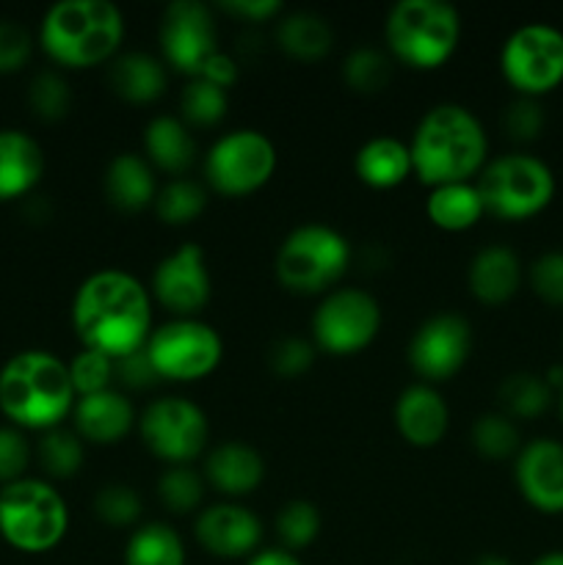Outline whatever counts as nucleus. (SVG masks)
I'll return each instance as SVG.
<instances>
[{"label": "nucleus", "mask_w": 563, "mask_h": 565, "mask_svg": "<svg viewBox=\"0 0 563 565\" xmlns=\"http://www.w3.org/2000/svg\"><path fill=\"white\" fill-rule=\"evenodd\" d=\"M72 326L86 351H97L114 362L141 351L152 334L147 287L125 270L92 274L75 292Z\"/></svg>", "instance_id": "f257e3e1"}, {"label": "nucleus", "mask_w": 563, "mask_h": 565, "mask_svg": "<svg viewBox=\"0 0 563 565\" xmlns=\"http://www.w3.org/2000/svg\"><path fill=\"white\" fill-rule=\"evenodd\" d=\"M486 149L489 143L478 116L456 103L434 105L408 143L414 174L428 188L472 182L486 166Z\"/></svg>", "instance_id": "f03ea898"}, {"label": "nucleus", "mask_w": 563, "mask_h": 565, "mask_svg": "<svg viewBox=\"0 0 563 565\" xmlns=\"http://www.w3.org/2000/svg\"><path fill=\"white\" fill-rule=\"evenodd\" d=\"M77 392L72 386L70 364L47 351L14 353L0 367V412L14 428L53 430L72 414Z\"/></svg>", "instance_id": "7ed1b4c3"}, {"label": "nucleus", "mask_w": 563, "mask_h": 565, "mask_svg": "<svg viewBox=\"0 0 563 565\" xmlns=\"http://www.w3.org/2000/svg\"><path fill=\"white\" fill-rule=\"evenodd\" d=\"M125 36L121 11L110 0H61L44 14L39 42L61 66L86 70L108 61Z\"/></svg>", "instance_id": "20e7f679"}, {"label": "nucleus", "mask_w": 563, "mask_h": 565, "mask_svg": "<svg viewBox=\"0 0 563 565\" xmlns=\"http://www.w3.org/2000/svg\"><path fill=\"white\" fill-rule=\"evenodd\" d=\"M384 36L401 64L436 70L461 42V17L445 0H401L386 14Z\"/></svg>", "instance_id": "39448f33"}, {"label": "nucleus", "mask_w": 563, "mask_h": 565, "mask_svg": "<svg viewBox=\"0 0 563 565\" xmlns=\"http://www.w3.org/2000/svg\"><path fill=\"white\" fill-rule=\"evenodd\" d=\"M70 511L44 480L22 478L0 489V535L25 555H44L64 541Z\"/></svg>", "instance_id": "423d86ee"}, {"label": "nucleus", "mask_w": 563, "mask_h": 565, "mask_svg": "<svg viewBox=\"0 0 563 565\" xmlns=\"http://www.w3.org/2000/svg\"><path fill=\"white\" fill-rule=\"evenodd\" d=\"M348 259L351 248L340 232L323 224H304L279 246L276 279L298 296H318L342 279Z\"/></svg>", "instance_id": "0eeeda50"}, {"label": "nucleus", "mask_w": 563, "mask_h": 565, "mask_svg": "<svg viewBox=\"0 0 563 565\" xmlns=\"http://www.w3.org/2000/svg\"><path fill=\"white\" fill-rule=\"evenodd\" d=\"M478 185L484 210L502 221H524L539 215L555 196L550 166L533 154H502L480 171Z\"/></svg>", "instance_id": "6e6552de"}, {"label": "nucleus", "mask_w": 563, "mask_h": 565, "mask_svg": "<svg viewBox=\"0 0 563 565\" xmlns=\"http://www.w3.org/2000/svg\"><path fill=\"white\" fill-rule=\"evenodd\" d=\"M147 353L160 381H202L221 364L224 345L213 326L196 318H174L149 334Z\"/></svg>", "instance_id": "1a4fd4ad"}, {"label": "nucleus", "mask_w": 563, "mask_h": 565, "mask_svg": "<svg viewBox=\"0 0 563 565\" xmlns=\"http://www.w3.org/2000/svg\"><path fill=\"white\" fill-rule=\"evenodd\" d=\"M506 81L522 97H541L563 83V33L544 22L517 28L500 53Z\"/></svg>", "instance_id": "9d476101"}, {"label": "nucleus", "mask_w": 563, "mask_h": 565, "mask_svg": "<svg viewBox=\"0 0 563 565\" xmlns=\"http://www.w3.org/2000/svg\"><path fill=\"white\" fill-rule=\"evenodd\" d=\"M276 171V147L265 132L235 130L221 136L204 160L208 182L224 196H248Z\"/></svg>", "instance_id": "9b49d317"}, {"label": "nucleus", "mask_w": 563, "mask_h": 565, "mask_svg": "<svg viewBox=\"0 0 563 565\" xmlns=\"http://www.w3.org/2000/svg\"><path fill=\"white\" fill-rule=\"evenodd\" d=\"M381 329V309L370 292L340 287L320 301L312 318L315 348L331 356L364 351Z\"/></svg>", "instance_id": "f8f14e48"}, {"label": "nucleus", "mask_w": 563, "mask_h": 565, "mask_svg": "<svg viewBox=\"0 0 563 565\" xmlns=\"http://www.w3.org/2000/svg\"><path fill=\"white\" fill-rule=\"evenodd\" d=\"M144 445L171 467H185L208 445V417L185 397H158L138 417Z\"/></svg>", "instance_id": "ddd939ff"}, {"label": "nucleus", "mask_w": 563, "mask_h": 565, "mask_svg": "<svg viewBox=\"0 0 563 565\" xmlns=\"http://www.w3.org/2000/svg\"><path fill=\"white\" fill-rule=\"evenodd\" d=\"M160 47L177 72L196 77L219 53V33L210 6L202 0H174L166 6L160 20Z\"/></svg>", "instance_id": "4468645a"}, {"label": "nucleus", "mask_w": 563, "mask_h": 565, "mask_svg": "<svg viewBox=\"0 0 563 565\" xmlns=\"http://www.w3.org/2000/svg\"><path fill=\"white\" fill-rule=\"evenodd\" d=\"M472 351V329L458 315L425 320L408 342V364L423 381H447L464 367Z\"/></svg>", "instance_id": "2eb2a0df"}, {"label": "nucleus", "mask_w": 563, "mask_h": 565, "mask_svg": "<svg viewBox=\"0 0 563 565\" xmlns=\"http://www.w3.org/2000/svg\"><path fill=\"white\" fill-rule=\"evenodd\" d=\"M152 292L160 307L177 318H193L210 301V270L202 246L185 243L158 263L152 274Z\"/></svg>", "instance_id": "dca6fc26"}, {"label": "nucleus", "mask_w": 563, "mask_h": 565, "mask_svg": "<svg viewBox=\"0 0 563 565\" xmlns=\"http://www.w3.org/2000/svg\"><path fill=\"white\" fill-rule=\"evenodd\" d=\"M196 541L204 552L224 561L257 555V546L263 541V524L248 508L221 502L210 505L196 519Z\"/></svg>", "instance_id": "f3484780"}, {"label": "nucleus", "mask_w": 563, "mask_h": 565, "mask_svg": "<svg viewBox=\"0 0 563 565\" xmlns=\"http://www.w3.org/2000/svg\"><path fill=\"white\" fill-rule=\"evenodd\" d=\"M517 486L524 500L541 513H563V445L535 439L517 456Z\"/></svg>", "instance_id": "a211bd4d"}, {"label": "nucleus", "mask_w": 563, "mask_h": 565, "mask_svg": "<svg viewBox=\"0 0 563 565\" xmlns=\"http://www.w3.org/2000/svg\"><path fill=\"white\" fill-rule=\"evenodd\" d=\"M75 434L92 445H119L136 425V412L121 392L105 390L83 395L72 408Z\"/></svg>", "instance_id": "6ab92c4d"}, {"label": "nucleus", "mask_w": 563, "mask_h": 565, "mask_svg": "<svg viewBox=\"0 0 563 565\" xmlns=\"http://www.w3.org/2000/svg\"><path fill=\"white\" fill-rule=\"evenodd\" d=\"M450 412L439 392L428 384H414L395 403L397 434L412 447H434L445 439Z\"/></svg>", "instance_id": "aec40b11"}, {"label": "nucleus", "mask_w": 563, "mask_h": 565, "mask_svg": "<svg viewBox=\"0 0 563 565\" xmlns=\"http://www.w3.org/2000/svg\"><path fill=\"white\" fill-rule=\"evenodd\" d=\"M204 478L226 497H246L263 483L265 461L254 447L243 441H224L204 463Z\"/></svg>", "instance_id": "412c9836"}, {"label": "nucleus", "mask_w": 563, "mask_h": 565, "mask_svg": "<svg viewBox=\"0 0 563 565\" xmlns=\"http://www.w3.org/2000/svg\"><path fill=\"white\" fill-rule=\"evenodd\" d=\"M522 285V263L506 246H489L475 254L469 265V290L486 307L511 301Z\"/></svg>", "instance_id": "4be33fe9"}, {"label": "nucleus", "mask_w": 563, "mask_h": 565, "mask_svg": "<svg viewBox=\"0 0 563 565\" xmlns=\"http://www.w3.org/2000/svg\"><path fill=\"white\" fill-rule=\"evenodd\" d=\"M44 171V152L28 132L0 130V202L25 196Z\"/></svg>", "instance_id": "5701e85b"}, {"label": "nucleus", "mask_w": 563, "mask_h": 565, "mask_svg": "<svg viewBox=\"0 0 563 565\" xmlns=\"http://www.w3.org/2000/svg\"><path fill=\"white\" fill-rule=\"evenodd\" d=\"M105 193H108V202L121 213H141L149 204H155L158 185H155L149 160L132 152L116 154L105 169Z\"/></svg>", "instance_id": "b1692460"}, {"label": "nucleus", "mask_w": 563, "mask_h": 565, "mask_svg": "<svg viewBox=\"0 0 563 565\" xmlns=\"http://www.w3.org/2000/svg\"><path fill=\"white\" fill-rule=\"evenodd\" d=\"M353 169H357V177L368 188L390 191V188H397L401 182H406L408 177H412V152H408L406 143L397 141V138H370V141L362 143V149L357 152Z\"/></svg>", "instance_id": "393cba45"}, {"label": "nucleus", "mask_w": 563, "mask_h": 565, "mask_svg": "<svg viewBox=\"0 0 563 565\" xmlns=\"http://www.w3.org/2000/svg\"><path fill=\"white\" fill-rule=\"evenodd\" d=\"M144 154L158 169L182 174L196 160V141L188 132L185 121L174 119V116H155L144 127Z\"/></svg>", "instance_id": "a878e982"}, {"label": "nucleus", "mask_w": 563, "mask_h": 565, "mask_svg": "<svg viewBox=\"0 0 563 565\" xmlns=\"http://www.w3.org/2000/svg\"><path fill=\"white\" fill-rule=\"evenodd\" d=\"M425 213L436 230L464 232L472 230L486 210L475 182H453V185L431 188L425 199Z\"/></svg>", "instance_id": "bb28decb"}, {"label": "nucleus", "mask_w": 563, "mask_h": 565, "mask_svg": "<svg viewBox=\"0 0 563 565\" xmlns=\"http://www.w3.org/2000/svg\"><path fill=\"white\" fill-rule=\"evenodd\" d=\"M110 88L127 103H155L166 92V70L158 58L147 53L119 55L110 66Z\"/></svg>", "instance_id": "cd10ccee"}, {"label": "nucleus", "mask_w": 563, "mask_h": 565, "mask_svg": "<svg viewBox=\"0 0 563 565\" xmlns=\"http://www.w3.org/2000/svg\"><path fill=\"white\" fill-rule=\"evenodd\" d=\"M276 42L287 55L298 61H318L334 44V33L323 17L312 14V11H296L287 14L276 28Z\"/></svg>", "instance_id": "c85d7f7f"}, {"label": "nucleus", "mask_w": 563, "mask_h": 565, "mask_svg": "<svg viewBox=\"0 0 563 565\" xmlns=\"http://www.w3.org/2000/svg\"><path fill=\"white\" fill-rule=\"evenodd\" d=\"M125 565H185V546L169 524L149 522L127 541Z\"/></svg>", "instance_id": "c756f323"}, {"label": "nucleus", "mask_w": 563, "mask_h": 565, "mask_svg": "<svg viewBox=\"0 0 563 565\" xmlns=\"http://www.w3.org/2000/svg\"><path fill=\"white\" fill-rule=\"evenodd\" d=\"M550 401L552 386L533 373H513L500 386V403L506 408V417H541L550 408Z\"/></svg>", "instance_id": "7c9ffc66"}, {"label": "nucleus", "mask_w": 563, "mask_h": 565, "mask_svg": "<svg viewBox=\"0 0 563 565\" xmlns=\"http://www.w3.org/2000/svg\"><path fill=\"white\" fill-rule=\"evenodd\" d=\"M208 207V193L193 180H171L155 196V213L163 224L182 226L196 221Z\"/></svg>", "instance_id": "2f4dec72"}, {"label": "nucleus", "mask_w": 563, "mask_h": 565, "mask_svg": "<svg viewBox=\"0 0 563 565\" xmlns=\"http://www.w3.org/2000/svg\"><path fill=\"white\" fill-rule=\"evenodd\" d=\"M342 81L359 94H379L392 81V61L375 47H357L342 64Z\"/></svg>", "instance_id": "473e14b6"}, {"label": "nucleus", "mask_w": 563, "mask_h": 565, "mask_svg": "<svg viewBox=\"0 0 563 565\" xmlns=\"http://www.w3.org/2000/svg\"><path fill=\"white\" fill-rule=\"evenodd\" d=\"M180 108L188 125L210 127L224 119L226 108H230V97H226V88L213 86L202 77H191V83L182 88Z\"/></svg>", "instance_id": "72a5a7b5"}, {"label": "nucleus", "mask_w": 563, "mask_h": 565, "mask_svg": "<svg viewBox=\"0 0 563 565\" xmlns=\"http://www.w3.org/2000/svg\"><path fill=\"white\" fill-rule=\"evenodd\" d=\"M39 461L53 478H72L83 467V439L75 430H44L39 441Z\"/></svg>", "instance_id": "f704fd0d"}, {"label": "nucleus", "mask_w": 563, "mask_h": 565, "mask_svg": "<svg viewBox=\"0 0 563 565\" xmlns=\"http://www.w3.org/2000/svg\"><path fill=\"white\" fill-rule=\"evenodd\" d=\"M472 447L489 461H502L519 450V430L511 417L500 412L484 414L472 425Z\"/></svg>", "instance_id": "c9c22d12"}, {"label": "nucleus", "mask_w": 563, "mask_h": 565, "mask_svg": "<svg viewBox=\"0 0 563 565\" xmlns=\"http://www.w3.org/2000/svg\"><path fill=\"white\" fill-rule=\"evenodd\" d=\"M276 533L287 550H307L320 533V511L307 500H293L276 516Z\"/></svg>", "instance_id": "e433bc0d"}, {"label": "nucleus", "mask_w": 563, "mask_h": 565, "mask_svg": "<svg viewBox=\"0 0 563 565\" xmlns=\"http://www.w3.org/2000/svg\"><path fill=\"white\" fill-rule=\"evenodd\" d=\"M158 497L171 513L196 511L204 497V480L188 467L166 469L158 483Z\"/></svg>", "instance_id": "4c0bfd02"}, {"label": "nucleus", "mask_w": 563, "mask_h": 565, "mask_svg": "<svg viewBox=\"0 0 563 565\" xmlns=\"http://www.w3.org/2000/svg\"><path fill=\"white\" fill-rule=\"evenodd\" d=\"M28 103H31V110L39 119L59 121L64 119L72 105L70 86H66L59 72H39L31 81V88H28Z\"/></svg>", "instance_id": "58836bf2"}, {"label": "nucleus", "mask_w": 563, "mask_h": 565, "mask_svg": "<svg viewBox=\"0 0 563 565\" xmlns=\"http://www.w3.org/2000/svg\"><path fill=\"white\" fill-rule=\"evenodd\" d=\"M141 511V497L136 494V489L125 483L105 486L94 497V513L99 516V522L114 524V527H130V524L138 522Z\"/></svg>", "instance_id": "ea45409f"}, {"label": "nucleus", "mask_w": 563, "mask_h": 565, "mask_svg": "<svg viewBox=\"0 0 563 565\" xmlns=\"http://www.w3.org/2000/svg\"><path fill=\"white\" fill-rule=\"evenodd\" d=\"M70 375L77 397L105 392L110 390V381H114V359L83 348V351L70 362Z\"/></svg>", "instance_id": "a19ab883"}, {"label": "nucleus", "mask_w": 563, "mask_h": 565, "mask_svg": "<svg viewBox=\"0 0 563 565\" xmlns=\"http://www.w3.org/2000/svg\"><path fill=\"white\" fill-rule=\"evenodd\" d=\"M315 351L318 348L301 337H285L270 348V370L279 379H298V375L309 373V367L315 364Z\"/></svg>", "instance_id": "79ce46f5"}, {"label": "nucleus", "mask_w": 563, "mask_h": 565, "mask_svg": "<svg viewBox=\"0 0 563 565\" xmlns=\"http://www.w3.org/2000/svg\"><path fill=\"white\" fill-rule=\"evenodd\" d=\"M33 53V39L25 25L14 20H0V75L22 70Z\"/></svg>", "instance_id": "37998d69"}, {"label": "nucleus", "mask_w": 563, "mask_h": 565, "mask_svg": "<svg viewBox=\"0 0 563 565\" xmlns=\"http://www.w3.org/2000/svg\"><path fill=\"white\" fill-rule=\"evenodd\" d=\"M28 461H31V447L20 428H0V483L9 486L22 480Z\"/></svg>", "instance_id": "c03bdc74"}, {"label": "nucleus", "mask_w": 563, "mask_h": 565, "mask_svg": "<svg viewBox=\"0 0 563 565\" xmlns=\"http://www.w3.org/2000/svg\"><path fill=\"white\" fill-rule=\"evenodd\" d=\"M530 285L546 303L563 307V252H550L535 259L530 268Z\"/></svg>", "instance_id": "a18cd8bd"}, {"label": "nucleus", "mask_w": 563, "mask_h": 565, "mask_svg": "<svg viewBox=\"0 0 563 565\" xmlns=\"http://www.w3.org/2000/svg\"><path fill=\"white\" fill-rule=\"evenodd\" d=\"M502 125L513 141H535L544 130V110L533 97H519L517 103L508 105Z\"/></svg>", "instance_id": "49530a36"}, {"label": "nucleus", "mask_w": 563, "mask_h": 565, "mask_svg": "<svg viewBox=\"0 0 563 565\" xmlns=\"http://www.w3.org/2000/svg\"><path fill=\"white\" fill-rule=\"evenodd\" d=\"M114 381H119L127 390H149L160 381L158 370H155L152 359H149L147 345L141 351L130 353V356H121L114 362Z\"/></svg>", "instance_id": "de8ad7c7"}, {"label": "nucleus", "mask_w": 563, "mask_h": 565, "mask_svg": "<svg viewBox=\"0 0 563 565\" xmlns=\"http://www.w3.org/2000/svg\"><path fill=\"white\" fill-rule=\"evenodd\" d=\"M219 9L248 22H265L279 14L282 3L279 0H221Z\"/></svg>", "instance_id": "09e8293b"}, {"label": "nucleus", "mask_w": 563, "mask_h": 565, "mask_svg": "<svg viewBox=\"0 0 563 565\" xmlns=\"http://www.w3.org/2000/svg\"><path fill=\"white\" fill-rule=\"evenodd\" d=\"M196 77H202V81H208V83H213V86H219V88H230L232 83L237 81V64H235V58H232V55H226V53H215L213 58L208 61V64L202 66V72H199Z\"/></svg>", "instance_id": "8fccbe9b"}, {"label": "nucleus", "mask_w": 563, "mask_h": 565, "mask_svg": "<svg viewBox=\"0 0 563 565\" xmlns=\"http://www.w3.org/2000/svg\"><path fill=\"white\" fill-rule=\"evenodd\" d=\"M246 565H301L293 552H285V550H265V552H257V555L248 557Z\"/></svg>", "instance_id": "3c124183"}, {"label": "nucleus", "mask_w": 563, "mask_h": 565, "mask_svg": "<svg viewBox=\"0 0 563 565\" xmlns=\"http://www.w3.org/2000/svg\"><path fill=\"white\" fill-rule=\"evenodd\" d=\"M533 565H563V552H546Z\"/></svg>", "instance_id": "603ef678"}, {"label": "nucleus", "mask_w": 563, "mask_h": 565, "mask_svg": "<svg viewBox=\"0 0 563 565\" xmlns=\"http://www.w3.org/2000/svg\"><path fill=\"white\" fill-rule=\"evenodd\" d=\"M472 565H513V563H511V561H506V557L486 555V557H480V561H475Z\"/></svg>", "instance_id": "864d4df0"}, {"label": "nucleus", "mask_w": 563, "mask_h": 565, "mask_svg": "<svg viewBox=\"0 0 563 565\" xmlns=\"http://www.w3.org/2000/svg\"><path fill=\"white\" fill-rule=\"evenodd\" d=\"M561 414H563V397H561Z\"/></svg>", "instance_id": "5fc2aeb1"}]
</instances>
